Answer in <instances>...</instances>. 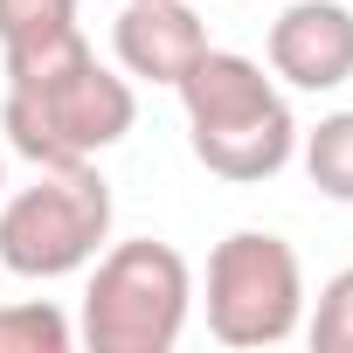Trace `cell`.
I'll return each instance as SVG.
<instances>
[{
  "label": "cell",
  "mask_w": 353,
  "mask_h": 353,
  "mask_svg": "<svg viewBox=\"0 0 353 353\" xmlns=\"http://www.w3.org/2000/svg\"><path fill=\"white\" fill-rule=\"evenodd\" d=\"M188 111V145L208 173L236 188L277 181L298 152V118L277 90V77H263V63L236 56V49H201V63L173 83Z\"/></svg>",
  "instance_id": "1"
},
{
  "label": "cell",
  "mask_w": 353,
  "mask_h": 353,
  "mask_svg": "<svg viewBox=\"0 0 353 353\" xmlns=\"http://www.w3.org/2000/svg\"><path fill=\"white\" fill-rule=\"evenodd\" d=\"M188 319H194V270L173 243L132 236L97 250L77 312V339L90 353H173Z\"/></svg>",
  "instance_id": "2"
},
{
  "label": "cell",
  "mask_w": 353,
  "mask_h": 353,
  "mask_svg": "<svg viewBox=\"0 0 353 353\" xmlns=\"http://www.w3.org/2000/svg\"><path fill=\"white\" fill-rule=\"evenodd\" d=\"M139 125V97H132V77L104 70L97 49L56 77H28V83H8L0 97V132L8 145L35 166H77V159H97L111 152L125 132Z\"/></svg>",
  "instance_id": "3"
},
{
  "label": "cell",
  "mask_w": 353,
  "mask_h": 353,
  "mask_svg": "<svg viewBox=\"0 0 353 353\" xmlns=\"http://www.w3.org/2000/svg\"><path fill=\"white\" fill-rule=\"evenodd\" d=\"M111 243V181L77 159V166H35V181L0 194V263L14 277H77L97 263Z\"/></svg>",
  "instance_id": "4"
},
{
  "label": "cell",
  "mask_w": 353,
  "mask_h": 353,
  "mask_svg": "<svg viewBox=\"0 0 353 353\" xmlns=\"http://www.w3.org/2000/svg\"><path fill=\"white\" fill-rule=\"evenodd\" d=\"M305 325V263L277 229H236L208 256V332L236 353L284 346Z\"/></svg>",
  "instance_id": "5"
},
{
  "label": "cell",
  "mask_w": 353,
  "mask_h": 353,
  "mask_svg": "<svg viewBox=\"0 0 353 353\" xmlns=\"http://www.w3.org/2000/svg\"><path fill=\"white\" fill-rule=\"evenodd\" d=\"M263 56H270V77L312 97L353 83V8L346 0H291L263 35Z\"/></svg>",
  "instance_id": "6"
},
{
  "label": "cell",
  "mask_w": 353,
  "mask_h": 353,
  "mask_svg": "<svg viewBox=\"0 0 353 353\" xmlns=\"http://www.w3.org/2000/svg\"><path fill=\"white\" fill-rule=\"evenodd\" d=\"M111 49H118V70L139 77V83H181L201 49H208V21L188 8V0H125L118 8V28H111Z\"/></svg>",
  "instance_id": "7"
},
{
  "label": "cell",
  "mask_w": 353,
  "mask_h": 353,
  "mask_svg": "<svg viewBox=\"0 0 353 353\" xmlns=\"http://www.w3.org/2000/svg\"><path fill=\"white\" fill-rule=\"evenodd\" d=\"M90 56V35L77 21V0H0V70L8 83L56 77Z\"/></svg>",
  "instance_id": "8"
},
{
  "label": "cell",
  "mask_w": 353,
  "mask_h": 353,
  "mask_svg": "<svg viewBox=\"0 0 353 353\" xmlns=\"http://www.w3.org/2000/svg\"><path fill=\"white\" fill-rule=\"evenodd\" d=\"M298 159H305V181L325 201L353 208V111H332L312 132H298Z\"/></svg>",
  "instance_id": "9"
},
{
  "label": "cell",
  "mask_w": 353,
  "mask_h": 353,
  "mask_svg": "<svg viewBox=\"0 0 353 353\" xmlns=\"http://www.w3.org/2000/svg\"><path fill=\"white\" fill-rule=\"evenodd\" d=\"M70 346H77V325L49 298L0 305V353H70Z\"/></svg>",
  "instance_id": "10"
},
{
  "label": "cell",
  "mask_w": 353,
  "mask_h": 353,
  "mask_svg": "<svg viewBox=\"0 0 353 353\" xmlns=\"http://www.w3.org/2000/svg\"><path fill=\"white\" fill-rule=\"evenodd\" d=\"M305 339H312V353H353V263L325 277V291L305 319Z\"/></svg>",
  "instance_id": "11"
},
{
  "label": "cell",
  "mask_w": 353,
  "mask_h": 353,
  "mask_svg": "<svg viewBox=\"0 0 353 353\" xmlns=\"http://www.w3.org/2000/svg\"><path fill=\"white\" fill-rule=\"evenodd\" d=\"M0 194H8V159H0Z\"/></svg>",
  "instance_id": "12"
}]
</instances>
